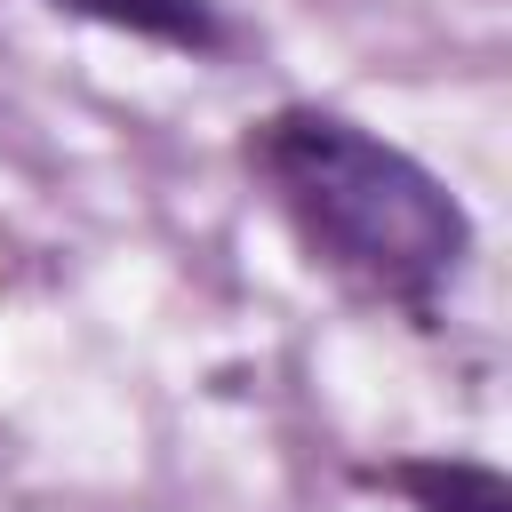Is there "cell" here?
Wrapping results in <instances>:
<instances>
[{
    "mask_svg": "<svg viewBox=\"0 0 512 512\" xmlns=\"http://www.w3.org/2000/svg\"><path fill=\"white\" fill-rule=\"evenodd\" d=\"M240 160L320 272L408 312L416 328L440 320L472 264V216L408 144L328 104H272L248 120Z\"/></svg>",
    "mask_w": 512,
    "mask_h": 512,
    "instance_id": "6da1fadb",
    "label": "cell"
},
{
    "mask_svg": "<svg viewBox=\"0 0 512 512\" xmlns=\"http://www.w3.org/2000/svg\"><path fill=\"white\" fill-rule=\"evenodd\" d=\"M352 480L400 496L408 512H512V480L488 456H448V448H432V456H384V464H360Z\"/></svg>",
    "mask_w": 512,
    "mask_h": 512,
    "instance_id": "7a4b0ae2",
    "label": "cell"
},
{
    "mask_svg": "<svg viewBox=\"0 0 512 512\" xmlns=\"http://www.w3.org/2000/svg\"><path fill=\"white\" fill-rule=\"evenodd\" d=\"M40 8L104 24V32H128V40H152L168 56H224L232 48L224 0H40Z\"/></svg>",
    "mask_w": 512,
    "mask_h": 512,
    "instance_id": "3957f363",
    "label": "cell"
}]
</instances>
